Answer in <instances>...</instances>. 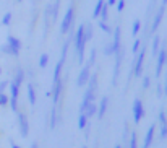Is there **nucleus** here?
<instances>
[{"label":"nucleus","instance_id":"17","mask_svg":"<svg viewBox=\"0 0 167 148\" xmlns=\"http://www.w3.org/2000/svg\"><path fill=\"white\" fill-rule=\"evenodd\" d=\"M0 73H2V70H0Z\"/></svg>","mask_w":167,"mask_h":148},{"label":"nucleus","instance_id":"16","mask_svg":"<svg viewBox=\"0 0 167 148\" xmlns=\"http://www.w3.org/2000/svg\"><path fill=\"white\" fill-rule=\"evenodd\" d=\"M115 148H122V147H115Z\"/></svg>","mask_w":167,"mask_h":148},{"label":"nucleus","instance_id":"10","mask_svg":"<svg viewBox=\"0 0 167 148\" xmlns=\"http://www.w3.org/2000/svg\"><path fill=\"white\" fill-rule=\"evenodd\" d=\"M84 122H86V116H84V114H83V116L80 117V127H81V129H83V127H84Z\"/></svg>","mask_w":167,"mask_h":148},{"label":"nucleus","instance_id":"12","mask_svg":"<svg viewBox=\"0 0 167 148\" xmlns=\"http://www.w3.org/2000/svg\"><path fill=\"white\" fill-rule=\"evenodd\" d=\"M45 62H47V56H42V59H41V65H42V67L45 65Z\"/></svg>","mask_w":167,"mask_h":148},{"label":"nucleus","instance_id":"2","mask_svg":"<svg viewBox=\"0 0 167 148\" xmlns=\"http://www.w3.org/2000/svg\"><path fill=\"white\" fill-rule=\"evenodd\" d=\"M141 116H143V104H141L139 99H136V101H135V120H136V122H139Z\"/></svg>","mask_w":167,"mask_h":148},{"label":"nucleus","instance_id":"9","mask_svg":"<svg viewBox=\"0 0 167 148\" xmlns=\"http://www.w3.org/2000/svg\"><path fill=\"white\" fill-rule=\"evenodd\" d=\"M105 104H107V99H104V101H102V106H101V112H99V116H102V114H104V111H105Z\"/></svg>","mask_w":167,"mask_h":148},{"label":"nucleus","instance_id":"7","mask_svg":"<svg viewBox=\"0 0 167 148\" xmlns=\"http://www.w3.org/2000/svg\"><path fill=\"white\" fill-rule=\"evenodd\" d=\"M29 101H31V102H34L36 101V96H34V91H33V86H29Z\"/></svg>","mask_w":167,"mask_h":148},{"label":"nucleus","instance_id":"18","mask_svg":"<svg viewBox=\"0 0 167 148\" xmlns=\"http://www.w3.org/2000/svg\"><path fill=\"white\" fill-rule=\"evenodd\" d=\"M84 148H86V147H84Z\"/></svg>","mask_w":167,"mask_h":148},{"label":"nucleus","instance_id":"8","mask_svg":"<svg viewBox=\"0 0 167 148\" xmlns=\"http://www.w3.org/2000/svg\"><path fill=\"white\" fill-rule=\"evenodd\" d=\"M7 101H8V98H7L5 95H2V93H0V106L7 104Z\"/></svg>","mask_w":167,"mask_h":148},{"label":"nucleus","instance_id":"3","mask_svg":"<svg viewBox=\"0 0 167 148\" xmlns=\"http://www.w3.org/2000/svg\"><path fill=\"white\" fill-rule=\"evenodd\" d=\"M153 135H154V125H151V129L148 130L146 138H144V145H143V148H149V145L153 143Z\"/></svg>","mask_w":167,"mask_h":148},{"label":"nucleus","instance_id":"1","mask_svg":"<svg viewBox=\"0 0 167 148\" xmlns=\"http://www.w3.org/2000/svg\"><path fill=\"white\" fill-rule=\"evenodd\" d=\"M20 130L23 137L28 135V119H26L25 114H20Z\"/></svg>","mask_w":167,"mask_h":148},{"label":"nucleus","instance_id":"15","mask_svg":"<svg viewBox=\"0 0 167 148\" xmlns=\"http://www.w3.org/2000/svg\"><path fill=\"white\" fill-rule=\"evenodd\" d=\"M13 148H20V147H16V145H13Z\"/></svg>","mask_w":167,"mask_h":148},{"label":"nucleus","instance_id":"14","mask_svg":"<svg viewBox=\"0 0 167 148\" xmlns=\"http://www.w3.org/2000/svg\"><path fill=\"white\" fill-rule=\"evenodd\" d=\"M31 148H39V147H38V143H33V145H31Z\"/></svg>","mask_w":167,"mask_h":148},{"label":"nucleus","instance_id":"11","mask_svg":"<svg viewBox=\"0 0 167 148\" xmlns=\"http://www.w3.org/2000/svg\"><path fill=\"white\" fill-rule=\"evenodd\" d=\"M130 148H136V137H135V135L132 137V143H130Z\"/></svg>","mask_w":167,"mask_h":148},{"label":"nucleus","instance_id":"13","mask_svg":"<svg viewBox=\"0 0 167 148\" xmlns=\"http://www.w3.org/2000/svg\"><path fill=\"white\" fill-rule=\"evenodd\" d=\"M8 21H10V15H7V16H5V20H4V23H5V25H7Z\"/></svg>","mask_w":167,"mask_h":148},{"label":"nucleus","instance_id":"6","mask_svg":"<svg viewBox=\"0 0 167 148\" xmlns=\"http://www.w3.org/2000/svg\"><path fill=\"white\" fill-rule=\"evenodd\" d=\"M161 124H162V138L167 137V122H166V117H164V114L161 116Z\"/></svg>","mask_w":167,"mask_h":148},{"label":"nucleus","instance_id":"4","mask_svg":"<svg viewBox=\"0 0 167 148\" xmlns=\"http://www.w3.org/2000/svg\"><path fill=\"white\" fill-rule=\"evenodd\" d=\"M71 15H73V10H68V13H67V16H65V21H63V26H62L63 31H67V29H68L70 21H71Z\"/></svg>","mask_w":167,"mask_h":148},{"label":"nucleus","instance_id":"5","mask_svg":"<svg viewBox=\"0 0 167 148\" xmlns=\"http://www.w3.org/2000/svg\"><path fill=\"white\" fill-rule=\"evenodd\" d=\"M88 80V68H84L83 72H81V75H80V78H78V85H84V81Z\"/></svg>","mask_w":167,"mask_h":148}]
</instances>
